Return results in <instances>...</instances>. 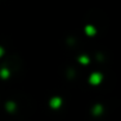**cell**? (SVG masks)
Listing matches in <instances>:
<instances>
[{
	"instance_id": "7a4b0ae2",
	"label": "cell",
	"mask_w": 121,
	"mask_h": 121,
	"mask_svg": "<svg viewBox=\"0 0 121 121\" xmlns=\"http://www.w3.org/2000/svg\"><path fill=\"white\" fill-rule=\"evenodd\" d=\"M60 104H62V100H60L59 97H52L51 99V101H50V106L52 107V108H58V107H60Z\"/></svg>"
},
{
	"instance_id": "52a82bcc",
	"label": "cell",
	"mask_w": 121,
	"mask_h": 121,
	"mask_svg": "<svg viewBox=\"0 0 121 121\" xmlns=\"http://www.w3.org/2000/svg\"><path fill=\"white\" fill-rule=\"evenodd\" d=\"M6 107H7L9 110H13V109H14V104H13V103H7Z\"/></svg>"
},
{
	"instance_id": "8992f818",
	"label": "cell",
	"mask_w": 121,
	"mask_h": 121,
	"mask_svg": "<svg viewBox=\"0 0 121 121\" xmlns=\"http://www.w3.org/2000/svg\"><path fill=\"white\" fill-rule=\"evenodd\" d=\"M101 112H102V107H101V106H96V107L94 108V113H95V114H100Z\"/></svg>"
},
{
	"instance_id": "ba28073f",
	"label": "cell",
	"mask_w": 121,
	"mask_h": 121,
	"mask_svg": "<svg viewBox=\"0 0 121 121\" xmlns=\"http://www.w3.org/2000/svg\"><path fill=\"white\" fill-rule=\"evenodd\" d=\"M3 53H4V49H3L1 46H0V57L3 56Z\"/></svg>"
},
{
	"instance_id": "6da1fadb",
	"label": "cell",
	"mask_w": 121,
	"mask_h": 121,
	"mask_svg": "<svg viewBox=\"0 0 121 121\" xmlns=\"http://www.w3.org/2000/svg\"><path fill=\"white\" fill-rule=\"evenodd\" d=\"M102 78L103 77H102V75L100 73H93L90 75V77H89V82H90V84L97 86V84H100L102 82Z\"/></svg>"
},
{
	"instance_id": "5b68a950",
	"label": "cell",
	"mask_w": 121,
	"mask_h": 121,
	"mask_svg": "<svg viewBox=\"0 0 121 121\" xmlns=\"http://www.w3.org/2000/svg\"><path fill=\"white\" fill-rule=\"evenodd\" d=\"M80 60H81V63H83V64H87V63L89 62V58H88L87 56H83V57H81V58H80Z\"/></svg>"
},
{
	"instance_id": "277c9868",
	"label": "cell",
	"mask_w": 121,
	"mask_h": 121,
	"mask_svg": "<svg viewBox=\"0 0 121 121\" xmlns=\"http://www.w3.org/2000/svg\"><path fill=\"white\" fill-rule=\"evenodd\" d=\"M0 76H1L3 78H7L9 77V70L7 69H3L1 71H0Z\"/></svg>"
},
{
	"instance_id": "3957f363",
	"label": "cell",
	"mask_w": 121,
	"mask_h": 121,
	"mask_svg": "<svg viewBox=\"0 0 121 121\" xmlns=\"http://www.w3.org/2000/svg\"><path fill=\"white\" fill-rule=\"evenodd\" d=\"M84 31H86V33H87L88 36H90V37H93V36L96 33L95 27H94V26H91V25H87V26L84 27Z\"/></svg>"
}]
</instances>
